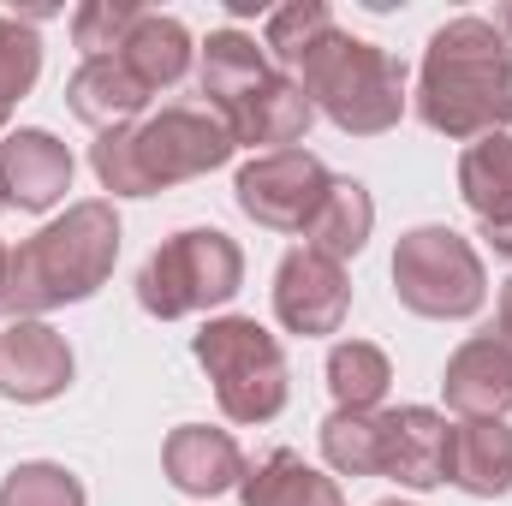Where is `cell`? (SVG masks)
<instances>
[{
  "label": "cell",
  "mask_w": 512,
  "mask_h": 506,
  "mask_svg": "<svg viewBox=\"0 0 512 506\" xmlns=\"http://www.w3.org/2000/svg\"><path fill=\"white\" fill-rule=\"evenodd\" d=\"M417 120L453 143L512 131V48L495 18H447L417 66Z\"/></svg>",
  "instance_id": "cell-1"
},
{
  "label": "cell",
  "mask_w": 512,
  "mask_h": 506,
  "mask_svg": "<svg viewBox=\"0 0 512 506\" xmlns=\"http://www.w3.org/2000/svg\"><path fill=\"white\" fill-rule=\"evenodd\" d=\"M233 149H239L233 131L209 102H167L161 114H149L137 126L96 131L90 167H96L102 191H114V197H155V191H173L185 179L227 167Z\"/></svg>",
  "instance_id": "cell-2"
},
{
  "label": "cell",
  "mask_w": 512,
  "mask_h": 506,
  "mask_svg": "<svg viewBox=\"0 0 512 506\" xmlns=\"http://www.w3.org/2000/svg\"><path fill=\"white\" fill-rule=\"evenodd\" d=\"M114 262H120V215L108 197H84L12 251V286L0 316L42 322L60 304H84L108 286Z\"/></svg>",
  "instance_id": "cell-3"
},
{
  "label": "cell",
  "mask_w": 512,
  "mask_h": 506,
  "mask_svg": "<svg viewBox=\"0 0 512 506\" xmlns=\"http://www.w3.org/2000/svg\"><path fill=\"white\" fill-rule=\"evenodd\" d=\"M316 114H328L346 137H382L405 120L411 108V78H405V60L382 48V42H364L340 24H328L286 72Z\"/></svg>",
  "instance_id": "cell-4"
},
{
  "label": "cell",
  "mask_w": 512,
  "mask_h": 506,
  "mask_svg": "<svg viewBox=\"0 0 512 506\" xmlns=\"http://www.w3.org/2000/svg\"><path fill=\"white\" fill-rule=\"evenodd\" d=\"M191 358L209 370L215 399L233 423H274L292 399L286 352L256 316H209L191 334Z\"/></svg>",
  "instance_id": "cell-5"
},
{
  "label": "cell",
  "mask_w": 512,
  "mask_h": 506,
  "mask_svg": "<svg viewBox=\"0 0 512 506\" xmlns=\"http://www.w3.org/2000/svg\"><path fill=\"white\" fill-rule=\"evenodd\" d=\"M239 286H245V251L221 227H185V233L161 239L149 251V262L137 268V304L155 322H179V316L215 310Z\"/></svg>",
  "instance_id": "cell-6"
},
{
  "label": "cell",
  "mask_w": 512,
  "mask_h": 506,
  "mask_svg": "<svg viewBox=\"0 0 512 506\" xmlns=\"http://www.w3.org/2000/svg\"><path fill=\"white\" fill-rule=\"evenodd\" d=\"M393 292L411 316L465 322L489 298V268L477 245L453 227H411L393 245Z\"/></svg>",
  "instance_id": "cell-7"
},
{
  "label": "cell",
  "mask_w": 512,
  "mask_h": 506,
  "mask_svg": "<svg viewBox=\"0 0 512 506\" xmlns=\"http://www.w3.org/2000/svg\"><path fill=\"white\" fill-rule=\"evenodd\" d=\"M334 173L322 167V155H310L304 143L298 149H268V155H251L233 179V197L239 209L251 215L256 227L268 233H304L316 203L328 197Z\"/></svg>",
  "instance_id": "cell-8"
},
{
  "label": "cell",
  "mask_w": 512,
  "mask_h": 506,
  "mask_svg": "<svg viewBox=\"0 0 512 506\" xmlns=\"http://www.w3.org/2000/svg\"><path fill=\"white\" fill-rule=\"evenodd\" d=\"M346 310H352V280H346V262L316 251H286L274 268V316L286 334H304V340H322V334H340L346 328Z\"/></svg>",
  "instance_id": "cell-9"
},
{
  "label": "cell",
  "mask_w": 512,
  "mask_h": 506,
  "mask_svg": "<svg viewBox=\"0 0 512 506\" xmlns=\"http://www.w3.org/2000/svg\"><path fill=\"white\" fill-rule=\"evenodd\" d=\"M72 149L42 126H18L0 137V203L6 209H24V215H42L54 209L66 191H72Z\"/></svg>",
  "instance_id": "cell-10"
},
{
  "label": "cell",
  "mask_w": 512,
  "mask_h": 506,
  "mask_svg": "<svg viewBox=\"0 0 512 506\" xmlns=\"http://www.w3.org/2000/svg\"><path fill=\"white\" fill-rule=\"evenodd\" d=\"M72 346L48 322H6L0 328V393L12 405H48L72 387Z\"/></svg>",
  "instance_id": "cell-11"
},
{
  "label": "cell",
  "mask_w": 512,
  "mask_h": 506,
  "mask_svg": "<svg viewBox=\"0 0 512 506\" xmlns=\"http://www.w3.org/2000/svg\"><path fill=\"white\" fill-rule=\"evenodd\" d=\"M441 393H447V411H459V417H507L512 411V340H501L495 328L471 334L447 358Z\"/></svg>",
  "instance_id": "cell-12"
},
{
  "label": "cell",
  "mask_w": 512,
  "mask_h": 506,
  "mask_svg": "<svg viewBox=\"0 0 512 506\" xmlns=\"http://www.w3.org/2000/svg\"><path fill=\"white\" fill-rule=\"evenodd\" d=\"M393 447H387V477L399 489H441L453 477V423L435 405H399L387 411Z\"/></svg>",
  "instance_id": "cell-13"
},
{
  "label": "cell",
  "mask_w": 512,
  "mask_h": 506,
  "mask_svg": "<svg viewBox=\"0 0 512 506\" xmlns=\"http://www.w3.org/2000/svg\"><path fill=\"white\" fill-rule=\"evenodd\" d=\"M161 471L179 495H227L245 483V453L227 429H209V423H179L161 447Z\"/></svg>",
  "instance_id": "cell-14"
},
{
  "label": "cell",
  "mask_w": 512,
  "mask_h": 506,
  "mask_svg": "<svg viewBox=\"0 0 512 506\" xmlns=\"http://www.w3.org/2000/svg\"><path fill=\"white\" fill-rule=\"evenodd\" d=\"M221 120L233 131V143L268 155V149H298L304 131H310V120H316V108H310V96H304L286 72H274L262 90H251V96H245L239 108H227Z\"/></svg>",
  "instance_id": "cell-15"
},
{
  "label": "cell",
  "mask_w": 512,
  "mask_h": 506,
  "mask_svg": "<svg viewBox=\"0 0 512 506\" xmlns=\"http://www.w3.org/2000/svg\"><path fill=\"white\" fill-rule=\"evenodd\" d=\"M280 66L268 60V48L256 42L251 30H209V42L197 48V84H203V96H209V108L215 114H227V108H239L251 90H262L268 78H274Z\"/></svg>",
  "instance_id": "cell-16"
},
{
  "label": "cell",
  "mask_w": 512,
  "mask_h": 506,
  "mask_svg": "<svg viewBox=\"0 0 512 506\" xmlns=\"http://www.w3.org/2000/svg\"><path fill=\"white\" fill-rule=\"evenodd\" d=\"M149 102H155V96L131 78V66L120 54H96V60H84V66L66 78V108L96 131L137 126V114H143Z\"/></svg>",
  "instance_id": "cell-17"
},
{
  "label": "cell",
  "mask_w": 512,
  "mask_h": 506,
  "mask_svg": "<svg viewBox=\"0 0 512 506\" xmlns=\"http://www.w3.org/2000/svg\"><path fill=\"white\" fill-rule=\"evenodd\" d=\"M453 489L471 501L512 495V429L507 417H459L453 423Z\"/></svg>",
  "instance_id": "cell-18"
},
{
  "label": "cell",
  "mask_w": 512,
  "mask_h": 506,
  "mask_svg": "<svg viewBox=\"0 0 512 506\" xmlns=\"http://www.w3.org/2000/svg\"><path fill=\"white\" fill-rule=\"evenodd\" d=\"M120 60L131 66V78L149 90V96H161V90H173L185 72H191V60H197V42H191V30L179 24V18H167V12H149L143 6V18L131 24V36L114 48Z\"/></svg>",
  "instance_id": "cell-19"
},
{
  "label": "cell",
  "mask_w": 512,
  "mask_h": 506,
  "mask_svg": "<svg viewBox=\"0 0 512 506\" xmlns=\"http://www.w3.org/2000/svg\"><path fill=\"white\" fill-rule=\"evenodd\" d=\"M239 501L245 506H346L340 483L322 477L304 453L292 447H274L268 459H256L239 483Z\"/></svg>",
  "instance_id": "cell-20"
},
{
  "label": "cell",
  "mask_w": 512,
  "mask_h": 506,
  "mask_svg": "<svg viewBox=\"0 0 512 506\" xmlns=\"http://www.w3.org/2000/svg\"><path fill=\"white\" fill-rule=\"evenodd\" d=\"M370 227H376V203H370L364 179L334 173L328 197L316 203V215H310V227H304L298 239H304V251L346 262V256H358L364 245H370Z\"/></svg>",
  "instance_id": "cell-21"
},
{
  "label": "cell",
  "mask_w": 512,
  "mask_h": 506,
  "mask_svg": "<svg viewBox=\"0 0 512 506\" xmlns=\"http://www.w3.org/2000/svg\"><path fill=\"white\" fill-rule=\"evenodd\" d=\"M387 447H393L387 411H340L334 405L322 417V459L340 477H387Z\"/></svg>",
  "instance_id": "cell-22"
},
{
  "label": "cell",
  "mask_w": 512,
  "mask_h": 506,
  "mask_svg": "<svg viewBox=\"0 0 512 506\" xmlns=\"http://www.w3.org/2000/svg\"><path fill=\"white\" fill-rule=\"evenodd\" d=\"M459 197L471 203L477 221H495L512 209V131H489L465 143L459 155Z\"/></svg>",
  "instance_id": "cell-23"
},
{
  "label": "cell",
  "mask_w": 512,
  "mask_h": 506,
  "mask_svg": "<svg viewBox=\"0 0 512 506\" xmlns=\"http://www.w3.org/2000/svg\"><path fill=\"white\" fill-rule=\"evenodd\" d=\"M387 387H393V364L376 340H334L328 352V393L340 411H382Z\"/></svg>",
  "instance_id": "cell-24"
},
{
  "label": "cell",
  "mask_w": 512,
  "mask_h": 506,
  "mask_svg": "<svg viewBox=\"0 0 512 506\" xmlns=\"http://www.w3.org/2000/svg\"><path fill=\"white\" fill-rule=\"evenodd\" d=\"M42 78V36L30 30V18H0V137L12 108L36 90Z\"/></svg>",
  "instance_id": "cell-25"
},
{
  "label": "cell",
  "mask_w": 512,
  "mask_h": 506,
  "mask_svg": "<svg viewBox=\"0 0 512 506\" xmlns=\"http://www.w3.org/2000/svg\"><path fill=\"white\" fill-rule=\"evenodd\" d=\"M0 506H90L84 483L54 459H24L0 477Z\"/></svg>",
  "instance_id": "cell-26"
},
{
  "label": "cell",
  "mask_w": 512,
  "mask_h": 506,
  "mask_svg": "<svg viewBox=\"0 0 512 506\" xmlns=\"http://www.w3.org/2000/svg\"><path fill=\"white\" fill-rule=\"evenodd\" d=\"M334 24V12L322 6V0H292V6H274L268 12V24H262V48H268V60L280 66V72H292V60L322 36Z\"/></svg>",
  "instance_id": "cell-27"
},
{
  "label": "cell",
  "mask_w": 512,
  "mask_h": 506,
  "mask_svg": "<svg viewBox=\"0 0 512 506\" xmlns=\"http://www.w3.org/2000/svg\"><path fill=\"white\" fill-rule=\"evenodd\" d=\"M137 18H143V6H131V0H84V6L72 12V42L84 48V60L114 54L131 36Z\"/></svg>",
  "instance_id": "cell-28"
},
{
  "label": "cell",
  "mask_w": 512,
  "mask_h": 506,
  "mask_svg": "<svg viewBox=\"0 0 512 506\" xmlns=\"http://www.w3.org/2000/svg\"><path fill=\"white\" fill-rule=\"evenodd\" d=\"M483 239H489V251L495 256H512V209L507 215H495V221H483Z\"/></svg>",
  "instance_id": "cell-29"
},
{
  "label": "cell",
  "mask_w": 512,
  "mask_h": 506,
  "mask_svg": "<svg viewBox=\"0 0 512 506\" xmlns=\"http://www.w3.org/2000/svg\"><path fill=\"white\" fill-rule=\"evenodd\" d=\"M501 340H512V280L501 286V328H495Z\"/></svg>",
  "instance_id": "cell-30"
},
{
  "label": "cell",
  "mask_w": 512,
  "mask_h": 506,
  "mask_svg": "<svg viewBox=\"0 0 512 506\" xmlns=\"http://www.w3.org/2000/svg\"><path fill=\"white\" fill-rule=\"evenodd\" d=\"M6 286H12V245L0 239V304H6Z\"/></svg>",
  "instance_id": "cell-31"
},
{
  "label": "cell",
  "mask_w": 512,
  "mask_h": 506,
  "mask_svg": "<svg viewBox=\"0 0 512 506\" xmlns=\"http://www.w3.org/2000/svg\"><path fill=\"white\" fill-rule=\"evenodd\" d=\"M495 24H501V36H507V48H512V6H501V18H495Z\"/></svg>",
  "instance_id": "cell-32"
},
{
  "label": "cell",
  "mask_w": 512,
  "mask_h": 506,
  "mask_svg": "<svg viewBox=\"0 0 512 506\" xmlns=\"http://www.w3.org/2000/svg\"><path fill=\"white\" fill-rule=\"evenodd\" d=\"M376 506H411V501H376Z\"/></svg>",
  "instance_id": "cell-33"
},
{
  "label": "cell",
  "mask_w": 512,
  "mask_h": 506,
  "mask_svg": "<svg viewBox=\"0 0 512 506\" xmlns=\"http://www.w3.org/2000/svg\"><path fill=\"white\" fill-rule=\"evenodd\" d=\"M0 209H6V203H0Z\"/></svg>",
  "instance_id": "cell-34"
}]
</instances>
